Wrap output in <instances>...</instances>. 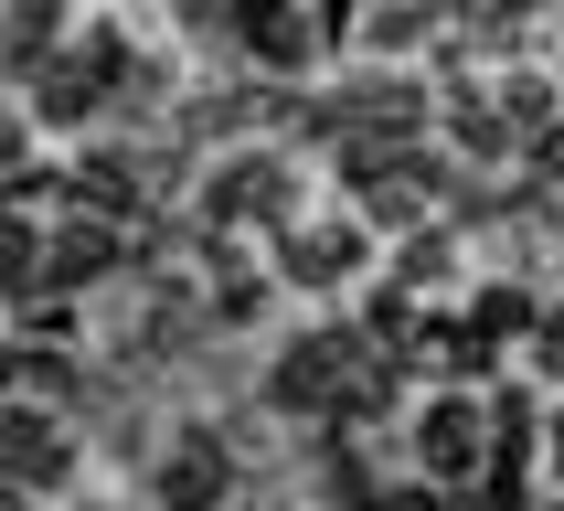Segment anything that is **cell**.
I'll list each match as a JSON object with an SVG mask.
<instances>
[{"instance_id": "1", "label": "cell", "mask_w": 564, "mask_h": 511, "mask_svg": "<svg viewBox=\"0 0 564 511\" xmlns=\"http://www.w3.org/2000/svg\"><path fill=\"white\" fill-rule=\"evenodd\" d=\"M351 373H362V330H299L267 373V405L278 415H341Z\"/></svg>"}, {"instance_id": "2", "label": "cell", "mask_w": 564, "mask_h": 511, "mask_svg": "<svg viewBox=\"0 0 564 511\" xmlns=\"http://www.w3.org/2000/svg\"><path fill=\"white\" fill-rule=\"evenodd\" d=\"M299 214V182H288V160L278 150H246V160H224L214 192H203V224L214 235H246V224H288Z\"/></svg>"}, {"instance_id": "3", "label": "cell", "mask_w": 564, "mask_h": 511, "mask_svg": "<svg viewBox=\"0 0 564 511\" xmlns=\"http://www.w3.org/2000/svg\"><path fill=\"white\" fill-rule=\"evenodd\" d=\"M415 458H426V490L479 479V469H490V405H469V394H426V415H415Z\"/></svg>"}, {"instance_id": "4", "label": "cell", "mask_w": 564, "mask_h": 511, "mask_svg": "<svg viewBox=\"0 0 564 511\" xmlns=\"http://www.w3.org/2000/svg\"><path fill=\"white\" fill-rule=\"evenodd\" d=\"M75 469V447H64L54 415H32V405H0V490H54V479Z\"/></svg>"}, {"instance_id": "5", "label": "cell", "mask_w": 564, "mask_h": 511, "mask_svg": "<svg viewBox=\"0 0 564 511\" xmlns=\"http://www.w3.org/2000/svg\"><path fill=\"white\" fill-rule=\"evenodd\" d=\"M224 479H235L224 437H214V426H182V437H171V458H160V511H214Z\"/></svg>"}, {"instance_id": "6", "label": "cell", "mask_w": 564, "mask_h": 511, "mask_svg": "<svg viewBox=\"0 0 564 511\" xmlns=\"http://www.w3.org/2000/svg\"><path fill=\"white\" fill-rule=\"evenodd\" d=\"M235 43H246L267 75H299V64L319 54V22L299 11V0H246V11H235Z\"/></svg>"}, {"instance_id": "7", "label": "cell", "mask_w": 564, "mask_h": 511, "mask_svg": "<svg viewBox=\"0 0 564 511\" xmlns=\"http://www.w3.org/2000/svg\"><path fill=\"white\" fill-rule=\"evenodd\" d=\"M288 287H351L362 278V224H288Z\"/></svg>"}, {"instance_id": "8", "label": "cell", "mask_w": 564, "mask_h": 511, "mask_svg": "<svg viewBox=\"0 0 564 511\" xmlns=\"http://www.w3.org/2000/svg\"><path fill=\"white\" fill-rule=\"evenodd\" d=\"M118 256H128V235H118V224H96V214H64L54 235H43V278H54V287H86V278H107Z\"/></svg>"}, {"instance_id": "9", "label": "cell", "mask_w": 564, "mask_h": 511, "mask_svg": "<svg viewBox=\"0 0 564 511\" xmlns=\"http://www.w3.org/2000/svg\"><path fill=\"white\" fill-rule=\"evenodd\" d=\"M64 0H0V75H32V64H54L64 43Z\"/></svg>"}, {"instance_id": "10", "label": "cell", "mask_w": 564, "mask_h": 511, "mask_svg": "<svg viewBox=\"0 0 564 511\" xmlns=\"http://www.w3.org/2000/svg\"><path fill=\"white\" fill-rule=\"evenodd\" d=\"M64 383H75V362H64L54 341H11V351H0V405H32V415H43Z\"/></svg>"}, {"instance_id": "11", "label": "cell", "mask_w": 564, "mask_h": 511, "mask_svg": "<svg viewBox=\"0 0 564 511\" xmlns=\"http://www.w3.org/2000/svg\"><path fill=\"white\" fill-rule=\"evenodd\" d=\"M415 362H437V373H447V394H469V383L490 373V362H501V351L479 341L469 319H426V330H415Z\"/></svg>"}, {"instance_id": "12", "label": "cell", "mask_w": 564, "mask_h": 511, "mask_svg": "<svg viewBox=\"0 0 564 511\" xmlns=\"http://www.w3.org/2000/svg\"><path fill=\"white\" fill-rule=\"evenodd\" d=\"M426 32H437V0H383V11H362V43H383V54H405Z\"/></svg>"}, {"instance_id": "13", "label": "cell", "mask_w": 564, "mask_h": 511, "mask_svg": "<svg viewBox=\"0 0 564 511\" xmlns=\"http://www.w3.org/2000/svg\"><path fill=\"white\" fill-rule=\"evenodd\" d=\"M447 278V246L437 235H405V256H394V287H437Z\"/></svg>"}, {"instance_id": "14", "label": "cell", "mask_w": 564, "mask_h": 511, "mask_svg": "<svg viewBox=\"0 0 564 511\" xmlns=\"http://www.w3.org/2000/svg\"><path fill=\"white\" fill-rule=\"evenodd\" d=\"M383 511H479V501H458V490H394Z\"/></svg>"}, {"instance_id": "15", "label": "cell", "mask_w": 564, "mask_h": 511, "mask_svg": "<svg viewBox=\"0 0 564 511\" xmlns=\"http://www.w3.org/2000/svg\"><path fill=\"white\" fill-rule=\"evenodd\" d=\"M11 171H22V128L0 118V182H11Z\"/></svg>"}, {"instance_id": "16", "label": "cell", "mask_w": 564, "mask_h": 511, "mask_svg": "<svg viewBox=\"0 0 564 511\" xmlns=\"http://www.w3.org/2000/svg\"><path fill=\"white\" fill-rule=\"evenodd\" d=\"M554 469H564V426H554Z\"/></svg>"}]
</instances>
